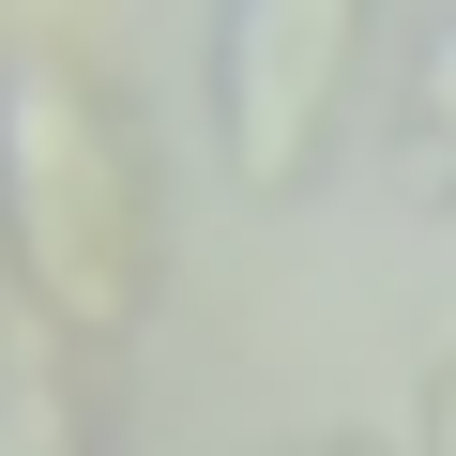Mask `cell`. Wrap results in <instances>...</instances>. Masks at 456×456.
<instances>
[{
  "instance_id": "cell-1",
  "label": "cell",
  "mask_w": 456,
  "mask_h": 456,
  "mask_svg": "<svg viewBox=\"0 0 456 456\" xmlns=\"http://www.w3.org/2000/svg\"><path fill=\"white\" fill-rule=\"evenodd\" d=\"M0 274H16V305L61 350H122L152 320V274H167L137 92L61 16L0 31Z\"/></svg>"
},
{
  "instance_id": "cell-2",
  "label": "cell",
  "mask_w": 456,
  "mask_h": 456,
  "mask_svg": "<svg viewBox=\"0 0 456 456\" xmlns=\"http://www.w3.org/2000/svg\"><path fill=\"white\" fill-rule=\"evenodd\" d=\"M365 16L350 0H228L198 77H213V152L244 198H305L335 167V107H350Z\"/></svg>"
},
{
  "instance_id": "cell-3",
  "label": "cell",
  "mask_w": 456,
  "mask_h": 456,
  "mask_svg": "<svg viewBox=\"0 0 456 456\" xmlns=\"http://www.w3.org/2000/svg\"><path fill=\"white\" fill-rule=\"evenodd\" d=\"M0 456H92V441H77V411H61V380H46V365H16V395H0Z\"/></svg>"
},
{
  "instance_id": "cell-4",
  "label": "cell",
  "mask_w": 456,
  "mask_h": 456,
  "mask_svg": "<svg viewBox=\"0 0 456 456\" xmlns=\"http://www.w3.org/2000/svg\"><path fill=\"white\" fill-rule=\"evenodd\" d=\"M411 122H426V152H441V183H456V16L411 46Z\"/></svg>"
},
{
  "instance_id": "cell-5",
  "label": "cell",
  "mask_w": 456,
  "mask_h": 456,
  "mask_svg": "<svg viewBox=\"0 0 456 456\" xmlns=\"http://www.w3.org/2000/svg\"><path fill=\"white\" fill-rule=\"evenodd\" d=\"M426 456H456V335L426 350Z\"/></svg>"
}]
</instances>
